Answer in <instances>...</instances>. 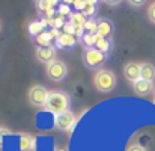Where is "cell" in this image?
I'll return each instance as SVG.
<instances>
[{
  "label": "cell",
  "mask_w": 155,
  "mask_h": 151,
  "mask_svg": "<svg viewBox=\"0 0 155 151\" xmlns=\"http://www.w3.org/2000/svg\"><path fill=\"white\" fill-rule=\"evenodd\" d=\"M45 110L51 112L53 115H62L65 112H68L69 107V97L62 92V91H51L48 94V100L45 103Z\"/></svg>",
  "instance_id": "6da1fadb"
},
{
  "label": "cell",
  "mask_w": 155,
  "mask_h": 151,
  "mask_svg": "<svg viewBox=\"0 0 155 151\" xmlns=\"http://www.w3.org/2000/svg\"><path fill=\"white\" fill-rule=\"evenodd\" d=\"M94 82H95V86L97 89L103 91V92H110L114 85H116V77L111 71L108 70H100L95 77H94Z\"/></svg>",
  "instance_id": "7a4b0ae2"
},
{
  "label": "cell",
  "mask_w": 155,
  "mask_h": 151,
  "mask_svg": "<svg viewBox=\"0 0 155 151\" xmlns=\"http://www.w3.org/2000/svg\"><path fill=\"white\" fill-rule=\"evenodd\" d=\"M105 53L100 51L98 49H86L83 51V60L89 68H98L100 65H103L105 62Z\"/></svg>",
  "instance_id": "3957f363"
},
{
  "label": "cell",
  "mask_w": 155,
  "mask_h": 151,
  "mask_svg": "<svg viewBox=\"0 0 155 151\" xmlns=\"http://www.w3.org/2000/svg\"><path fill=\"white\" fill-rule=\"evenodd\" d=\"M48 91L44 88V86H33L30 88L29 91V101L36 106V107H41V106H45V103L48 100Z\"/></svg>",
  "instance_id": "277c9868"
},
{
  "label": "cell",
  "mask_w": 155,
  "mask_h": 151,
  "mask_svg": "<svg viewBox=\"0 0 155 151\" xmlns=\"http://www.w3.org/2000/svg\"><path fill=\"white\" fill-rule=\"evenodd\" d=\"M66 73H68L66 65H65L62 60H54V62H51V63L48 65V68H47L48 77H50L51 80H56V82L63 80L65 76H66Z\"/></svg>",
  "instance_id": "5b68a950"
},
{
  "label": "cell",
  "mask_w": 155,
  "mask_h": 151,
  "mask_svg": "<svg viewBox=\"0 0 155 151\" xmlns=\"http://www.w3.org/2000/svg\"><path fill=\"white\" fill-rule=\"evenodd\" d=\"M140 73H142V67H140L139 63H136V62H130V63H127L125 68H124L125 77H127L130 82H133V83H136V82L140 80Z\"/></svg>",
  "instance_id": "8992f818"
},
{
  "label": "cell",
  "mask_w": 155,
  "mask_h": 151,
  "mask_svg": "<svg viewBox=\"0 0 155 151\" xmlns=\"http://www.w3.org/2000/svg\"><path fill=\"white\" fill-rule=\"evenodd\" d=\"M54 122H56V127L59 130H69L72 127V124H74V115H72V112L68 110V112H65L62 115H57Z\"/></svg>",
  "instance_id": "52a82bcc"
},
{
  "label": "cell",
  "mask_w": 155,
  "mask_h": 151,
  "mask_svg": "<svg viewBox=\"0 0 155 151\" xmlns=\"http://www.w3.org/2000/svg\"><path fill=\"white\" fill-rule=\"evenodd\" d=\"M36 57L41 60V62H44V63H51L54 62L56 59V50L51 49V47H42V49H38L36 50Z\"/></svg>",
  "instance_id": "ba28073f"
},
{
  "label": "cell",
  "mask_w": 155,
  "mask_h": 151,
  "mask_svg": "<svg viewBox=\"0 0 155 151\" xmlns=\"http://www.w3.org/2000/svg\"><path fill=\"white\" fill-rule=\"evenodd\" d=\"M152 89H154L152 82H146V80H142V79H140L139 82H136V83H134V91H136V94H137V95L145 97V95H148Z\"/></svg>",
  "instance_id": "9c48e42d"
},
{
  "label": "cell",
  "mask_w": 155,
  "mask_h": 151,
  "mask_svg": "<svg viewBox=\"0 0 155 151\" xmlns=\"http://www.w3.org/2000/svg\"><path fill=\"white\" fill-rule=\"evenodd\" d=\"M142 67V73H140V79L146 80V82H154L155 80V67L152 63H140Z\"/></svg>",
  "instance_id": "30bf717a"
},
{
  "label": "cell",
  "mask_w": 155,
  "mask_h": 151,
  "mask_svg": "<svg viewBox=\"0 0 155 151\" xmlns=\"http://www.w3.org/2000/svg\"><path fill=\"white\" fill-rule=\"evenodd\" d=\"M56 44L59 46V47H65V49H69V47H72L74 44H75V36L74 35H71V33H66V32H62L60 35H59V38L56 39Z\"/></svg>",
  "instance_id": "8fae6325"
},
{
  "label": "cell",
  "mask_w": 155,
  "mask_h": 151,
  "mask_svg": "<svg viewBox=\"0 0 155 151\" xmlns=\"http://www.w3.org/2000/svg\"><path fill=\"white\" fill-rule=\"evenodd\" d=\"M113 30V26L108 20H100L98 21V35L103 36V38H108V35L111 33Z\"/></svg>",
  "instance_id": "7c38bea8"
},
{
  "label": "cell",
  "mask_w": 155,
  "mask_h": 151,
  "mask_svg": "<svg viewBox=\"0 0 155 151\" xmlns=\"http://www.w3.org/2000/svg\"><path fill=\"white\" fill-rule=\"evenodd\" d=\"M71 20H72V26L74 27H83L84 29V26H86V23L89 21L81 12H75V14H71Z\"/></svg>",
  "instance_id": "4fadbf2b"
},
{
  "label": "cell",
  "mask_w": 155,
  "mask_h": 151,
  "mask_svg": "<svg viewBox=\"0 0 155 151\" xmlns=\"http://www.w3.org/2000/svg\"><path fill=\"white\" fill-rule=\"evenodd\" d=\"M51 35H50V32H42L41 35H38L36 38H35V41H36V44H39V47L42 49V47H50V44H51Z\"/></svg>",
  "instance_id": "5bb4252c"
},
{
  "label": "cell",
  "mask_w": 155,
  "mask_h": 151,
  "mask_svg": "<svg viewBox=\"0 0 155 151\" xmlns=\"http://www.w3.org/2000/svg\"><path fill=\"white\" fill-rule=\"evenodd\" d=\"M44 23L42 21H33V23H30V26H29V32H30V35H33L35 38L38 36V35H41L42 32H44Z\"/></svg>",
  "instance_id": "9a60e30c"
},
{
  "label": "cell",
  "mask_w": 155,
  "mask_h": 151,
  "mask_svg": "<svg viewBox=\"0 0 155 151\" xmlns=\"http://www.w3.org/2000/svg\"><path fill=\"white\" fill-rule=\"evenodd\" d=\"M95 47H97L100 51H103V53H107V51L110 50V47H111V43H110L108 38H103V36L98 35V39H97Z\"/></svg>",
  "instance_id": "2e32d148"
},
{
  "label": "cell",
  "mask_w": 155,
  "mask_h": 151,
  "mask_svg": "<svg viewBox=\"0 0 155 151\" xmlns=\"http://www.w3.org/2000/svg\"><path fill=\"white\" fill-rule=\"evenodd\" d=\"M95 8H97V2L89 0V2H86V5H84V8H83L81 14H83L84 17H92V15L95 14V11H97Z\"/></svg>",
  "instance_id": "e0dca14e"
},
{
  "label": "cell",
  "mask_w": 155,
  "mask_h": 151,
  "mask_svg": "<svg viewBox=\"0 0 155 151\" xmlns=\"http://www.w3.org/2000/svg\"><path fill=\"white\" fill-rule=\"evenodd\" d=\"M97 39H98V33H84L83 36V41L87 46V49H92L97 44Z\"/></svg>",
  "instance_id": "ac0fdd59"
},
{
  "label": "cell",
  "mask_w": 155,
  "mask_h": 151,
  "mask_svg": "<svg viewBox=\"0 0 155 151\" xmlns=\"http://www.w3.org/2000/svg\"><path fill=\"white\" fill-rule=\"evenodd\" d=\"M20 144H21V151H30L33 141H32L30 136H27V135H21V141H20Z\"/></svg>",
  "instance_id": "d6986e66"
},
{
  "label": "cell",
  "mask_w": 155,
  "mask_h": 151,
  "mask_svg": "<svg viewBox=\"0 0 155 151\" xmlns=\"http://www.w3.org/2000/svg\"><path fill=\"white\" fill-rule=\"evenodd\" d=\"M84 30H87V33H98V21L89 20L84 26Z\"/></svg>",
  "instance_id": "ffe728a7"
},
{
  "label": "cell",
  "mask_w": 155,
  "mask_h": 151,
  "mask_svg": "<svg viewBox=\"0 0 155 151\" xmlns=\"http://www.w3.org/2000/svg\"><path fill=\"white\" fill-rule=\"evenodd\" d=\"M148 17H149V20L155 23V2L149 6V11H148Z\"/></svg>",
  "instance_id": "44dd1931"
},
{
  "label": "cell",
  "mask_w": 155,
  "mask_h": 151,
  "mask_svg": "<svg viewBox=\"0 0 155 151\" xmlns=\"http://www.w3.org/2000/svg\"><path fill=\"white\" fill-rule=\"evenodd\" d=\"M127 151H146L142 145H139V144H133V145H130L128 148H127Z\"/></svg>",
  "instance_id": "7402d4cb"
},
{
  "label": "cell",
  "mask_w": 155,
  "mask_h": 151,
  "mask_svg": "<svg viewBox=\"0 0 155 151\" xmlns=\"http://www.w3.org/2000/svg\"><path fill=\"white\" fill-rule=\"evenodd\" d=\"M72 5L75 6V9H78V11H83V8H84L86 2H74Z\"/></svg>",
  "instance_id": "603a6c76"
},
{
  "label": "cell",
  "mask_w": 155,
  "mask_h": 151,
  "mask_svg": "<svg viewBox=\"0 0 155 151\" xmlns=\"http://www.w3.org/2000/svg\"><path fill=\"white\" fill-rule=\"evenodd\" d=\"M68 14H69L68 6H66V5H62V6H60V15H62V17H65V15H68Z\"/></svg>",
  "instance_id": "cb8c5ba5"
},
{
  "label": "cell",
  "mask_w": 155,
  "mask_h": 151,
  "mask_svg": "<svg viewBox=\"0 0 155 151\" xmlns=\"http://www.w3.org/2000/svg\"><path fill=\"white\" fill-rule=\"evenodd\" d=\"M130 5H133V6H142L143 2H130Z\"/></svg>",
  "instance_id": "d4e9b609"
},
{
  "label": "cell",
  "mask_w": 155,
  "mask_h": 151,
  "mask_svg": "<svg viewBox=\"0 0 155 151\" xmlns=\"http://www.w3.org/2000/svg\"><path fill=\"white\" fill-rule=\"evenodd\" d=\"M154 104H155V98H154Z\"/></svg>",
  "instance_id": "484cf974"
},
{
  "label": "cell",
  "mask_w": 155,
  "mask_h": 151,
  "mask_svg": "<svg viewBox=\"0 0 155 151\" xmlns=\"http://www.w3.org/2000/svg\"><path fill=\"white\" fill-rule=\"evenodd\" d=\"M59 151H62V150H59Z\"/></svg>",
  "instance_id": "4316f807"
}]
</instances>
